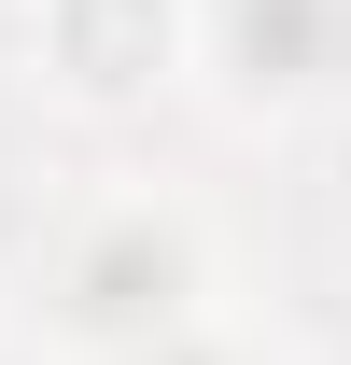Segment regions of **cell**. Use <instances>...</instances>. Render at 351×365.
<instances>
[{
  "mask_svg": "<svg viewBox=\"0 0 351 365\" xmlns=\"http://www.w3.org/2000/svg\"><path fill=\"white\" fill-rule=\"evenodd\" d=\"M225 71L239 85H337L351 0H225Z\"/></svg>",
  "mask_w": 351,
  "mask_h": 365,
  "instance_id": "7a4b0ae2",
  "label": "cell"
},
{
  "mask_svg": "<svg viewBox=\"0 0 351 365\" xmlns=\"http://www.w3.org/2000/svg\"><path fill=\"white\" fill-rule=\"evenodd\" d=\"M169 309H183V239H155V225L85 239V267H71V323H98V337H169Z\"/></svg>",
  "mask_w": 351,
  "mask_h": 365,
  "instance_id": "6da1fadb",
  "label": "cell"
},
{
  "mask_svg": "<svg viewBox=\"0 0 351 365\" xmlns=\"http://www.w3.org/2000/svg\"><path fill=\"white\" fill-rule=\"evenodd\" d=\"M169 365H211V351H169Z\"/></svg>",
  "mask_w": 351,
  "mask_h": 365,
  "instance_id": "3957f363",
  "label": "cell"
}]
</instances>
